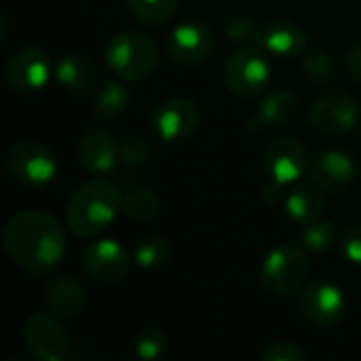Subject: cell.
<instances>
[{"instance_id": "5bb4252c", "label": "cell", "mask_w": 361, "mask_h": 361, "mask_svg": "<svg viewBox=\"0 0 361 361\" xmlns=\"http://www.w3.org/2000/svg\"><path fill=\"white\" fill-rule=\"evenodd\" d=\"M302 315L317 328L336 326L347 311L345 292L332 281H313L300 294Z\"/></svg>"}, {"instance_id": "4dcf8cb0", "label": "cell", "mask_w": 361, "mask_h": 361, "mask_svg": "<svg viewBox=\"0 0 361 361\" xmlns=\"http://www.w3.org/2000/svg\"><path fill=\"white\" fill-rule=\"evenodd\" d=\"M262 360L264 361H307V353L294 345V343H283V341H277V343H271L264 353H262Z\"/></svg>"}, {"instance_id": "f546056e", "label": "cell", "mask_w": 361, "mask_h": 361, "mask_svg": "<svg viewBox=\"0 0 361 361\" xmlns=\"http://www.w3.org/2000/svg\"><path fill=\"white\" fill-rule=\"evenodd\" d=\"M224 36L231 42H237L241 47H258L260 25H256V21H252L250 17L237 15V17H233V19L226 21Z\"/></svg>"}, {"instance_id": "f1b7e54d", "label": "cell", "mask_w": 361, "mask_h": 361, "mask_svg": "<svg viewBox=\"0 0 361 361\" xmlns=\"http://www.w3.org/2000/svg\"><path fill=\"white\" fill-rule=\"evenodd\" d=\"M152 161V146L144 137H129L121 144V167L140 171Z\"/></svg>"}, {"instance_id": "277c9868", "label": "cell", "mask_w": 361, "mask_h": 361, "mask_svg": "<svg viewBox=\"0 0 361 361\" xmlns=\"http://www.w3.org/2000/svg\"><path fill=\"white\" fill-rule=\"evenodd\" d=\"M4 167L23 186H47L57 173V159L49 146L36 140H21L8 146Z\"/></svg>"}, {"instance_id": "1f68e13d", "label": "cell", "mask_w": 361, "mask_h": 361, "mask_svg": "<svg viewBox=\"0 0 361 361\" xmlns=\"http://www.w3.org/2000/svg\"><path fill=\"white\" fill-rule=\"evenodd\" d=\"M338 247H341L343 256H345L349 262L361 267V224L349 226V228L341 235Z\"/></svg>"}, {"instance_id": "603a6c76", "label": "cell", "mask_w": 361, "mask_h": 361, "mask_svg": "<svg viewBox=\"0 0 361 361\" xmlns=\"http://www.w3.org/2000/svg\"><path fill=\"white\" fill-rule=\"evenodd\" d=\"M161 197L152 188H131L123 195V214L133 222H150L161 214Z\"/></svg>"}, {"instance_id": "d4e9b609", "label": "cell", "mask_w": 361, "mask_h": 361, "mask_svg": "<svg viewBox=\"0 0 361 361\" xmlns=\"http://www.w3.org/2000/svg\"><path fill=\"white\" fill-rule=\"evenodd\" d=\"M129 13L146 23V25H161L165 23L178 6V0H125Z\"/></svg>"}, {"instance_id": "ac0fdd59", "label": "cell", "mask_w": 361, "mask_h": 361, "mask_svg": "<svg viewBox=\"0 0 361 361\" xmlns=\"http://www.w3.org/2000/svg\"><path fill=\"white\" fill-rule=\"evenodd\" d=\"M57 85L78 97L93 95L99 87V74L95 63L82 53H68L55 63Z\"/></svg>"}, {"instance_id": "5b68a950", "label": "cell", "mask_w": 361, "mask_h": 361, "mask_svg": "<svg viewBox=\"0 0 361 361\" xmlns=\"http://www.w3.org/2000/svg\"><path fill=\"white\" fill-rule=\"evenodd\" d=\"M309 275L305 250L296 245H277L267 254L260 267V281L267 292L288 296L296 292Z\"/></svg>"}, {"instance_id": "d6a6232c", "label": "cell", "mask_w": 361, "mask_h": 361, "mask_svg": "<svg viewBox=\"0 0 361 361\" xmlns=\"http://www.w3.org/2000/svg\"><path fill=\"white\" fill-rule=\"evenodd\" d=\"M347 70H349V74L357 82H361V42L349 51V55H347Z\"/></svg>"}, {"instance_id": "8992f818", "label": "cell", "mask_w": 361, "mask_h": 361, "mask_svg": "<svg viewBox=\"0 0 361 361\" xmlns=\"http://www.w3.org/2000/svg\"><path fill=\"white\" fill-rule=\"evenodd\" d=\"M224 82L239 97H256L271 82V63L262 49L239 47L224 63Z\"/></svg>"}, {"instance_id": "7402d4cb", "label": "cell", "mask_w": 361, "mask_h": 361, "mask_svg": "<svg viewBox=\"0 0 361 361\" xmlns=\"http://www.w3.org/2000/svg\"><path fill=\"white\" fill-rule=\"evenodd\" d=\"M131 104V93L125 87V80H106L99 82L93 93V116L104 123H112L127 112Z\"/></svg>"}, {"instance_id": "52a82bcc", "label": "cell", "mask_w": 361, "mask_h": 361, "mask_svg": "<svg viewBox=\"0 0 361 361\" xmlns=\"http://www.w3.org/2000/svg\"><path fill=\"white\" fill-rule=\"evenodd\" d=\"M59 315L40 311L27 317L23 326V343L27 353L40 361H63L70 351V336L63 330Z\"/></svg>"}, {"instance_id": "6da1fadb", "label": "cell", "mask_w": 361, "mask_h": 361, "mask_svg": "<svg viewBox=\"0 0 361 361\" xmlns=\"http://www.w3.org/2000/svg\"><path fill=\"white\" fill-rule=\"evenodd\" d=\"M2 247L23 271L44 275L61 262L66 254V233L51 214L23 209L4 224Z\"/></svg>"}, {"instance_id": "7a4b0ae2", "label": "cell", "mask_w": 361, "mask_h": 361, "mask_svg": "<svg viewBox=\"0 0 361 361\" xmlns=\"http://www.w3.org/2000/svg\"><path fill=\"white\" fill-rule=\"evenodd\" d=\"M123 212L121 190L106 178H93L76 188L66 205V224L72 235L91 239L104 233Z\"/></svg>"}, {"instance_id": "83f0119b", "label": "cell", "mask_w": 361, "mask_h": 361, "mask_svg": "<svg viewBox=\"0 0 361 361\" xmlns=\"http://www.w3.org/2000/svg\"><path fill=\"white\" fill-rule=\"evenodd\" d=\"M302 72L315 85H330L336 80L334 57L326 51H313L302 57Z\"/></svg>"}, {"instance_id": "4316f807", "label": "cell", "mask_w": 361, "mask_h": 361, "mask_svg": "<svg viewBox=\"0 0 361 361\" xmlns=\"http://www.w3.org/2000/svg\"><path fill=\"white\" fill-rule=\"evenodd\" d=\"M169 349V338L159 328H144L133 338V355L144 361L163 357Z\"/></svg>"}, {"instance_id": "9c48e42d", "label": "cell", "mask_w": 361, "mask_h": 361, "mask_svg": "<svg viewBox=\"0 0 361 361\" xmlns=\"http://www.w3.org/2000/svg\"><path fill=\"white\" fill-rule=\"evenodd\" d=\"M201 123L199 106L188 97H169L161 102L150 114L152 133L161 142L178 144L188 140Z\"/></svg>"}, {"instance_id": "9a60e30c", "label": "cell", "mask_w": 361, "mask_h": 361, "mask_svg": "<svg viewBox=\"0 0 361 361\" xmlns=\"http://www.w3.org/2000/svg\"><path fill=\"white\" fill-rule=\"evenodd\" d=\"M357 173L355 161L345 150H324L319 152L309 167V182L319 186L324 192H341L345 190Z\"/></svg>"}, {"instance_id": "8fae6325", "label": "cell", "mask_w": 361, "mask_h": 361, "mask_svg": "<svg viewBox=\"0 0 361 361\" xmlns=\"http://www.w3.org/2000/svg\"><path fill=\"white\" fill-rule=\"evenodd\" d=\"M309 123L317 133L345 135L360 123V106L349 93L332 91L315 99L309 110Z\"/></svg>"}, {"instance_id": "44dd1931", "label": "cell", "mask_w": 361, "mask_h": 361, "mask_svg": "<svg viewBox=\"0 0 361 361\" xmlns=\"http://www.w3.org/2000/svg\"><path fill=\"white\" fill-rule=\"evenodd\" d=\"M324 212V190L315 186L313 182L298 184L292 188L286 197V214L296 222V224H311L319 220Z\"/></svg>"}, {"instance_id": "e0dca14e", "label": "cell", "mask_w": 361, "mask_h": 361, "mask_svg": "<svg viewBox=\"0 0 361 361\" xmlns=\"http://www.w3.org/2000/svg\"><path fill=\"white\" fill-rule=\"evenodd\" d=\"M258 49L279 59L300 57L307 49V32L298 23L288 19L269 21L260 25Z\"/></svg>"}, {"instance_id": "484cf974", "label": "cell", "mask_w": 361, "mask_h": 361, "mask_svg": "<svg viewBox=\"0 0 361 361\" xmlns=\"http://www.w3.org/2000/svg\"><path fill=\"white\" fill-rule=\"evenodd\" d=\"M336 237H338V233L330 220H315V222L307 224L300 233L302 247L311 254L328 252L336 243Z\"/></svg>"}, {"instance_id": "d6986e66", "label": "cell", "mask_w": 361, "mask_h": 361, "mask_svg": "<svg viewBox=\"0 0 361 361\" xmlns=\"http://www.w3.org/2000/svg\"><path fill=\"white\" fill-rule=\"evenodd\" d=\"M44 305L59 317H76L87 307V292L78 279L70 275H55L47 281L42 292Z\"/></svg>"}, {"instance_id": "2e32d148", "label": "cell", "mask_w": 361, "mask_h": 361, "mask_svg": "<svg viewBox=\"0 0 361 361\" xmlns=\"http://www.w3.org/2000/svg\"><path fill=\"white\" fill-rule=\"evenodd\" d=\"M78 161L80 165L95 176H104L114 171L121 165V144L118 140L104 131L91 129L78 142Z\"/></svg>"}, {"instance_id": "cb8c5ba5", "label": "cell", "mask_w": 361, "mask_h": 361, "mask_svg": "<svg viewBox=\"0 0 361 361\" xmlns=\"http://www.w3.org/2000/svg\"><path fill=\"white\" fill-rule=\"evenodd\" d=\"M171 254H173V247H171V241L167 237L150 235V237H144L135 245L133 260L137 267H142L146 271H157L171 260Z\"/></svg>"}, {"instance_id": "7c38bea8", "label": "cell", "mask_w": 361, "mask_h": 361, "mask_svg": "<svg viewBox=\"0 0 361 361\" xmlns=\"http://www.w3.org/2000/svg\"><path fill=\"white\" fill-rule=\"evenodd\" d=\"M311 159L305 144L292 135H283L273 140L264 152V169L271 182L281 186L298 182L305 173H309Z\"/></svg>"}, {"instance_id": "ffe728a7", "label": "cell", "mask_w": 361, "mask_h": 361, "mask_svg": "<svg viewBox=\"0 0 361 361\" xmlns=\"http://www.w3.org/2000/svg\"><path fill=\"white\" fill-rule=\"evenodd\" d=\"M300 114V99L296 93L279 89L273 91L269 95H264V99L258 104V110L254 114V118L250 121V125L258 131V129H269V127H286L292 125Z\"/></svg>"}, {"instance_id": "ba28073f", "label": "cell", "mask_w": 361, "mask_h": 361, "mask_svg": "<svg viewBox=\"0 0 361 361\" xmlns=\"http://www.w3.org/2000/svg\"><path fill=\"white\" fill-rule=\"evenodd\" d=\"M4 78L15 93L32 95L42 91L51 78H55V66L42 49L25 47L8 57L4 66Z\"/></svg>"}, {"instance_id": "4fadbf2b", "label": "cell", "mask_w": 361, "mask_h": 361, "mask_svg": "<svg viewBox=\"0 0 361 361\" xmlns=\"http://www.w3.org/2000/svg\"><path fill=\"white\" fill-rule=\"evenodd\" d=\"M214 44H216V38L209 25L203 21H195V19L178 23L165 40L167 55L171 57V61L180 66L203 63L205 59H209Z\"/></svg>"}, {"instance_id": "30bf717a", "label": "cell", "mask_w": 361, "mask_h": 361, "mask_svg": "<svg viewBox=\"0 0 361 361\" xmlns=\"http://www.w3.org/2000/svg\"><path fill=\"white\" fill-rule=\"evenodd\" d=\"M82 269L91 281L112 288L127 279L131 260L118 241L95 239L82 252Z\"/></svg>"}, {"instance_id": "3957f363", "label": "cell", "mask_w": 361, "mask_h": 361, "mask_svg": "<svg viewBox=\"0 0 361 361\" xmlns=\"http://www.w3.org/2000/svg\"><path fill=\"white\" fill-rule=\"evenodd\" d=\"M161 61L157 42L144 32H121L106 47L108 70L125 82H137L150 76Z\"/></svg>"}]
</instances>
